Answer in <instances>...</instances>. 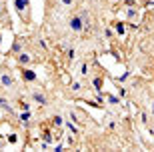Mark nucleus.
<instances>
[{
    "mask_svg": "<svg viewBox=\"0 0 154 152\" xmlns=\"http://www.w3.org/2000/svg\"><path fill=\"white\" fill-rule=\"evenodd\" d=\"M72 2H74V0H60V4H62V6H72Z\"/></svg>",
    "mask_w": 154,
    "mask_h": 152,
    "instance_id": "cd10ccee",
    "label": "nucleus"
},
{
    "mask_svg": "<svg viewBox=\"0 0 154 152\" xmlns=\"http://www.w3.org/2000/svg\"><path fill=\"white\" fill-rule=\"evenodd\" d=\"M66 58H68V60H74L76 58V50L74 48H68V50H66Z\"/></svg>",
    "mask_w": 154,
    "mask_h": 152,
    "instance_id": "412c9836",
    "label": "nucleus"
},
{
    "mask_svg": "<svg viewBox=\"0 0 154 152\" xmlns=\"http://www.w3.org/2000/svg\"><path fill=\"white\" fill-rule=\"evenodd\" d=\"M114 30H116V34H118V36H124V34H126L124 22H114Z\"/></svg>",
    "mask_w": 154,
    "mask_h": 152,
    "instance_id": "a211bd4d",
    "label": "nucleus"
},
{
    "mask_svg": "<svg viewBox=\"0 0 154 152\" xmlns=\"http://www.w3.org/2000/svg\"><path fill=\"white\" fill-rule=\"evenodd\" d=\"M0 110L6 112V114H14V106H12L10 98H8L6 94H0Z\"/></svg>",
    "mask_w": 154,
    "mask_h": 152,
    "instance_id": "1a4fd4ad",
    "label": "nucleus"
},
{
    "mask_svg": "<svg viewBox=\"0 0 154 152\" xmlns=\"http://www.w3.org/2000/svg\"><path fill=\"white\" fill-rule=\"evenodd\" d=\"M86 26V14L84 12H78V14H74V16L68 18V28L72 30V32H82Z\"/></svg>",
    "mask_w": 154,
    "mask_h": 152,
    "instance_id": "f03ea898",
    "label": "nucleus"
},
{
    "mask_svg": "<svg viewBox=\"0 0 154 152\" xmlns=\"http://www.w3.org/2000/svg\"><path fill=\"white\" fill-rule=\"evenodd\" d=\"M150 118H154V102L150 104Z\"/></svg>",
    "mask_w": 154,
    "mask_h": 152,
    "instance_id": "7c9ffc66",
    "label": "nucleus"
},
{
    "mask_svg": "<svg viewBox=\"0 0 154 152\" xmlns=\"http://www.w3.org/2000/svg\"><path fill=\"white\" fill-rule=\"evenodd\" d=\"M18 106H20V110H30V102H24V100H18Z\"/></svg>",
    "mask_w": 154,
    "mask_h": 152,
    "instance_id": "4be33fe9",
    "label": "nucleus"
},
{
    "mask_svg": "<svg viewBox=\"0 0 154 152\" xmlns=\"http://www.w3.org/2000/svg\"><path fill=\"white\" fill-rule=\"evenodd\" d=\"M66 118L72 120V122L78 124V126H82V122H84V120H82V116H80V112L76 110V108H68V110H66Z\"/></svg>",
    "mask_w": 154,
    "mask_h": 152,
    "instance_id": "ddd939ff",
    "label": "nucleus"
},
{
    "mask_svg": "<svg viewBox=\"0 0 154 152\" xmlns=\"http://www.w3.org/2000/svg\"><path fill=\"white\" fill-rule=\"evenodd\" d=\"M52 150H54V152H62V150H64V144H56Z\"/></svg>",
    "mask_w": 154,
    "mask_h": 152,
    "instance_id": "bb28decb",
    "label": "nucleus"
},
{
    "mask_svg": "<svg viewBox=\"0 0 154 152\" xmlns=\"http://www.w3.org/2000/svg\"><path fill=\"white\" fill-rule=\"evenodd\" d=\"M30 102H36L38 106H48L50 104V98L42 90H30Z\"/></svg>",
    "mask_w": 154,
    "mask_h": 152,
    "instance_id": "20e7f679",
    "label": "nucleus"
},
{
    "mask_svg": "<svg viewBox=\"0 0 154 152\" xmlns=\"http://www.w3.org/2000/svg\"><path fill=\"white\" fill-rule=\"evenodd\" d=\"M36 42H38V46H40V48H42V50H48V44H46V42H44V40H42V38H40V36H38V38H36Z\"/></svg>",
    "mask_w": 154,
    "mask_h": 152,
    "instance_id": "393cba45",
    "label": "nucleus"
},
{
    "mask_svg": "<svg viewBox=\"0 0 154 152\" xmlns=\"http://www.w3.org/2000/svg\"><path fill=\"white\" fill-rule=\"evenodd\" d=\"M18 120H20L22 126L28 128L30 124H32V112H30V110H20V112H18Z\"/></svg>",
    "mask_w": 154,
    "mask_h": 152,
    "instance_id": "4468645a",
    "label": "nucleus"
},
{
    "mask_svg": "<svg viewBox=\"0 0 154 152\" xmlns=\"http://www.w3.org/2000/svg\"><path fill=\"white\" fill-rule=\"evenodd\" d=\"M138 6H126L124 8V18L126 22H134V20H138Z\"/></svg>",
    "mask_w": 154,
    "mask_h": 152,
    "instance_id": "9d476101",
    "label": "nucleus"
},
{
    "mask_svg": "<svg viewBox=\"0 0 154 152\" xmlns=\"http://www.w3.org/2000/svg\"><path fill=\"white\" fill-rule=\"evenodd\" d=\"M142 124H144V126H150V114L142 112Z\"/></svg>",
    "mask_w": 154,
    "mask_h": 152,
    "instance_id": "5701e85b",
    "label": "nucleus"
},
{
    "mask_svg": "<svg viewBox=\"0 0 154 152\" xmlns=\"http://www.w3.org/2000/svg\"><path fill=\"white\" fill-rule=\"evenodd\" d=\"M12 4H14V10L20 16V20L24 24H28L30 22V0H14Z\"/></svg>",
    "mask_w": 154,
    "mask_h": 152,
    "instance_id": "f257e3e1",
    "label": "nucleus"
},
{
    "mask_svg": "<svg viewBox=\"0 0 154 152\" xmlns=\"http://www.w3.org/2000/svg\"><path fill=\"white\" fill-rule=\"evenodd\" d=\"M14 58H16V62L20 64V68H22V66H30V64L34 62V56H32L28 50H20V52H16V54H14Z\"/></svg>",
    "mask_w": 154,
    "mask_h": 152,
    "instance_id": "39448f33",
    "label": "nucleus"
},
{
    "mask_svg": "<svg viewBox=\"0 0 154 152\" xmlns=\"http://www.w3.org/2000/svg\"><path fill=\"white\" fill-rule=\"evenodd\" d=\"M104 102H106V104H110V106H118V104H120V96L104 94Z\"/></svg>",
    "mask_w": 154,
    "mask_h": 152,
    "instance_id": "f3484780",
    "label": "nucleus"
},
{
    "mask_svg": "<svg viewBox=\"0 0 154 152\" xmlns=\"http://www.w3.org/2000/svg\"><path fill=\"white\" fill-rule=\"evenodd\" d=\"M50 124L54 128H64V116L62 114H52L50 116Z\"/></svg>",
    "mask_w": 154,
    "mask_h": 152,
    "instance_id": "2eb2a0df",
    "label": "nucleus"
},
{
    "mask_svg": "<svg viewBox=\"0 0 154 152\" xmlns=\"http://www.w3.org/2000/svg\"><path fill=\"white\" fill-rule=\"evenodd\" d=\"M152 22H154V16H152Z\"/></svg>",
    "mask_w": 154,
    "mask_h": 152,
    "instance_id": "2f4dec72",
    "label": "nucleus"
},
{
    "mask_svg": "<svg viewBox=\"0 0 154 152\" xmlns=\"http://www.w3.org/2000/svg\"><path fill=\"white\" fill-rule=\"evenodd\" d=\"M20 76H22V80L26 82V84H34V82H38L36 70H30V66H22V70H20Z\"/></svg>",
    "mask_w": 154,
    "mask_h": 152,
    "instance_id": "423d86ee",
    "label": "nucleus"
},
{
    "mask_svg": "<svg viewBox=\"0 0 154 152\" xmlns=\"http://www.w3.org/2000/svg\"><path fill=\"white\" fill-rule=\"evenodd\" d=\"M104 36H106V38H114V30H112V28H104Z\"/></svg>",
    "mask_w": 154,
    "mask_h": 152,
    "instance_id": "b1692460",
    "label": "nucleus"
},
{
    "mask_svg": "<svg viewBox=\"0 0 154 152\" xmlns=\"http://www.w3.org/2000/svg\"><path fill=\"white\" fill-rule=\"evenodd\" d=\"M102 86H104L102 74H90V90L92 92H102Z\"/></svg>",
    "mask_w": 154,
    "mask_h": 152,
    "instance_id": "6e6552de",
    "label": "nucleus"
},
{
    "mask_svg": "<svg viewBox=\"0 0 154 152\" xmlns=\"http://www.w3.org/2000/svg\"><path fill=\"white\" fill-rule=\"evenodd\" d=\"M126 6H138V0H126Z\"/></svg>",
    "mask_w": 154,
    "mask_h": 152,
    "instance_id": "c85d7f7f",
    "label": "nucleus"
},
{
    "mask_svg": "<svg viewBox=\"0 0 154 152\" xmlns=\"http://www.w3.org/2000/svg\"><path fill=\"white\" fill-rule=\"evenodd\" d=\"M146 128H148V134L154 136V124H150V126H146Z\"/></svg>",
    "mask_w": 154,
    "mask_h": 152,
    "instance_id": "c756f323",
    "label": "nucleus"
},
{
    "mask_svg": "<svg viewBox=\"0 0 154 152\" xmlns=\"http://www.w3.org/2000/svg\"><path fill=\"white\" fill-rule=\"evenodd\" d=\"M0 20H6V4L0 0Z\"/></svg>",
    "mask_w": 154,
    "mask_h": 152,
    "instance_id": "aec40b11",
    "label": "nucleus"
},
{
    "mask_svg": "<svg viewBox=\"0 0 154 152\" xmlns=\"http://www.w3.org/2000/svg\"><path fill=\"white\" fill-rule=\"evenodd\" d=\"M0 88L2 90H14L16 88V80H14V76H12L10 70H0Z\"/></svg>",
    "mask_w": 154,
    "mask_h": 152,
    "instance_id": "7ed1b4c3",
    "label": "nucleus"
},
{
    "mask_svg": "<svg viewBox=\"0 0 154 152\" xmlns=\"http://www.w3.org/2000/svg\"><path fill=\"white\" fill-rule=\"evenodd\" d=\"M18 142V136L14 134V132H12V134H8V144H16Z\"/></svg>",
    "mask_w": 154,
    "mask_h": 152,
    "instance_id": "a878e982",
    "label": "nucleus"
},
{
    "mask_svg": "<svg viewBox=\"0 0 154 152\" xmlns=\"http://www.w3.org/2000/svg\"><path fill=\"white\" fill-rule=\"evenodd\" d=\"M76 74H78V78H80V80L90 78V74H92V66H90V62L82 60V62L78 64V70H76Z\"/></svg>",
    "mask_w": 154,
    "mask_h": 152,
    "instance_id": "0eeeda50",
    "label": "nucleus"
},
{
    "mask_svg": "<svg viewBox=\"0 0 154 152\" xmlns=\"http://www.w3.org/2000/svg\"><path fill=\"white\" fill-rule=\"evenodd\" d=\"M22 50V40L20 38H14V44H12V54H16V52Z\"/></svg>",
    "mask_w": 154,
    "mask_h": 152,
    "instance_id": "6ab92c4d",
    "label": "nucleus"
},
{
    "mask_svg": "<svg viewBox=\"0 0 154 152\" xmlns=\"http://www.w3.org/2000/svg\"><path fill=\"white\" fill-rule=\"evenodd\" d=\"M64 128H66V132H68V134L76 136V138H78V136H80V126H78V124H74V122H72V120L64 118Z\"/></svg>",
    "mask_w": 154,
    "mask_h": 152,
    "instance_id": "f8f14e48",
    "label": "nucleus"
},
{
    "mask_svg": "<svg viewBox=\"0 0 154 152\" xmlns=\"http://www.w3.org/2000/svg\"><path fill=\"white\" fill-rule=\"evenodd\" d=\"M68 90H70V94H82V90H84V80L74 78L72 82H70Z\"/></svg>",
    "mask_w": 154,
    "mask_h": 152,
    "instance_id": "9b49d317",
    "label": "nucleus"
},
{
    "mask_svg": "<svg viewBox=\"0 0 154 152\" xmlns=\"http://www.w3.org/2000/svg\"><path fill=\"white\" fill-rule=\"evenodd\" d=\"M40 138H42L44 142H48V144L54 142V134H52L50 128H42V130H40Z\"/></svg>",
    "mask_w": 154,
    "mask_h": 152,
    "instance_id": "dca6fc26",
    "label": "nucleus"
}]
</instances>
